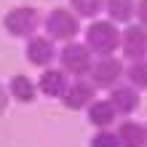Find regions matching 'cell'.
I'll use <instances>...</instances> for the list:
<instances>
[{
	"mask_svg": "<svg viewBox=\"0 0 147 147\" xmlns=\"http://www.w3.org/2000/svg\"><path fill=\"white\" fill-rule=\"evenodd\" d=\"M67 8L78 19H96L105 11V0H67Z\"/></svg>",
	"mask_w": 147,
	"mask_h": 147,
	"instance_id": "obj_16",
	"label": "cell"
},
{
	"mask_svg": "<svg viewBox=\"0 0 147 147\" xmlns=\"http://www.w3.org/2000/svg\"><path fill=\"white\" fill-rule=\"evenodd\" d=\"M120 54L128 62L147 59V30L142 24H126L120 30Z\"/></svg>",
	"mask_w": 147,
	"mask_h": 147,
	"instance_id": "obj_7",
	"label": "cell"
},
{
	"mask_svg": "<svg viewBox=\"0 0 147 147\" xmlns=\"http://www.w3.org/2000/svg\"><path fill=\"white\" fill-rule=\"evenodd\" d=\"M83 43L91 48L94 56H110L120 48V30L110 19H91L83 32Z\"/></svg>",
	"mask_w": 147,
	"mask_h": 147,
	"instance_id": "obj_1",
	"label": "cell"
},
{
	"mask_svg": "<svg viewBox=\"0 0 147 147\" xmlns=\"http://www.w3.org/2000/svg\"><path fill=\"white\" fill-rule=\"evenodd\" d=\"M56 62L70 78H86L88 70H91V64H94V54H91V48L86 46V43L70 40V43H64V46L59 48Z\"/></svg>",
	"mask_w": 147,
	"mask_h": 147,
	"instance_id": "obj_4",
	"label": "cell"
},
{
	"mask_svg": "<svg viewBox=\"0 0 147 147\" xmlns=\"http://www.w3.org/2000/svg\"><path fill=\"white\" fill-rule=\"evenodd\" d=\"M40 27H43L40 8L27 5V3L13 5L11 11H5V16H3V30L11 38H19V40H30L32 35H38Z\"/></svg>",
	"mask_w": 147,
	"mask_h": 147,
	"instance_id": "obj_2",
	"label": "cell"
},
{
	"mask_svg": "<svg viewBox=\"0 0 147 147\" xmlns=\"http://www.w3.org/2000/svg\"><path fill=\"white\" fill-rule=\"evenodd\" d=\"M86 120L94 128H110L118 120V112L112 110V105L107 99H94L88 107H86Z\"/></svg>",
	"mask_w": 147,
	"mask_h": 147,
	"instance_id": "obj_12",
	"label": "cell"
},
{
	"mask_svg": "<svg viewBox=\"0 0 147 147\" xmlns=\"http://www.w3.org/2000/svg\"><path fill=\"white\" fill-rule=\"evenodd\" d=\"M136 24H142L147 30V0H136V13H134Z\"/></svg>",
	"mask_w": 147,
	"mask_h": 147,
	"instance_id": "obj_18",
	"label": "cell"
},
{
	"mask_svg": "<svg viewBox=\"0 0 147 147\" xmlns=\"http://www.w3.org/2000/svg\"><path fill=\"white\" fill-rule=\"evenodd\" d=\"M56 56H59V48L48 35H32L30 40H24V59L32 67L46 70L56 62Z\"/></svg>",
	"mask_w": 147,
	"mask_h": 147,
	"instance_id": "obj_6",
	"label": "cell"
},
{
	"mask_svg": "<svg viewBox=\"0 0 147 147\" xmlns=\"http://www.w3.org/2000/svg\"><path fill=\"white\" fill-rule=\"evenodd\" d=\"M144 147H147V123H144Z\"/></svg>",
	"mask_w": 147,
	"mask_h": 147,
	"instance_id": "obj_20",
	"label": "cell"
},
{
	"mask_svg": "<svg viewBox=\"0 0 147 147\" xmlns=\"http://www.w3.org/2000/svg\"><path fill=\"white\" fill-rule=\"evenodd\" d=\"M115 136L120 147H144V123L134 118H123L115 128Z\"/></svg>",
	"mask_w": 147,
	"mask_h": 147,
	"instance_id": "obj_13",
	"label": "cell"
},
{
	"mask_svg": "<svg viewBox=\"0 0 147 147\" xmlns=\"http://www.w3.org/2000/svg\"><path fill=\"white\" fill-rule=\"evenodd\" d=\"M123 80L128 86H134L136 91H147V59H136V62L126 64V75Z\"/></svg>",
	"mask_w": 147,
	"mask_h": 147,
	"instance_id": "obj_15",
	"label": "cell"
},
{
	"mask_svg": "<svg viewBox=\"0 0 147 147\" xmlns=\"http://www.w3.org/2000/svg\"><path fill=\"white\" fill-rule=\"evenodd\" d=\"M8 102H11V96H8V88H5V83L0 80V115H3V112H5Z\"/></svg>",
	"mask_w": 147,
	"mask_h": 147,
	"instance_id": "obj_19",
	"label": "cell"
},
{
	"mask_svg": "<svg viewBox=\"0 0 147 147\" xmlns=\"http://www.w3.org/2000/svg\"><path fill=\"white\" fill-rule=\"evenodd\" d=\"M139 94L142 91H136L134 86L118 83V86H112V88L107 91V102L112 105V110L118 112V118H128V115H134V112L139 110V105H142Z\"/></svg>",
	"mask_w": 147,
	"mask_h": 147,
	"instance_id": "obj_8",
	"label": "cell"
},
{
	"mask_svg": "<svg viewBox=\"0 0 147 147\" xmlns=\"http://www.w3.org/2000/svg\"><path fill=\"white\" fill-rule=\"evenodd\" d=\"M88 147H120L115 131H110V128H96L94 136L88 139Z\"/></svg>",
	"mask_w": 147,
	"mask_h": 147,
	"instance_id": "obj_17",
	"label": "cell"
},
{
	"mask_svg": "<svg viewBox=\"0 0 147 147\" xmlns=\"http://www.w3.org/2000/svg\"><path fill=\"white\" fill-rule=\"evenodd\" d=\"M123 75H126V64L115 54H110V56H94V64L86 78L91 80V86L96 91H110L112 86H118L123 80Z\"/></svg>",
	"mask_w": 147,
	"mask_h": 147,
	"instance_id": "obj_5",
	"label": "cell"
},
{
	"mask_svg": "<svg viewBox=\"0 0 147 147\" xmlns=\"http://www.w3.org/2000/svg\"><path fill=\"white\" fill-rule=\"evenodd\" d=\"M8 96H11L13 102H19V105H32V102L38 99V83L32 80L30 75H22V72H16L11 80H8Z\"/></svg>",
	"mask_w": 147,
	"mask_h": 147,
	"instance_id": "obj_11",
	"label": "cell"
},
{
	"mask_svg": "<svg viewBox=\"0 0 147 147\" xmlns=\"http://www.w3.org/2000/svg\"><path fill=\"white\" fill-rule=\"evenodd\" d=\"M70 80H72V78L67 75L62 67H46L35 83H38V91L43 94V96H48V99H62V94L67 91Z\"/></svg>",
	"mask_w": 147,
	"mask_h": 147,
	"instance_id": "obj_10",
	"label": "cell"
},
{
	"mask_svg": "<svg viewBox=\"0 0 147 147\" xmlns=\"http://www.w3.org/2000/svg\"><path fill=\"white\" fill-rule=\"evenodd\" d=\"M94 99H96V88L91 86L88 78H72L59 102H62L67 110H75L78 112V110H86Z\"/></svg>",
	"mask_w": 147,
	"mask_h": 147,
	"instance_id": "obj_9",
	"label": "cell"
},
{
	"mask_svg": "<svg viewBox=\"0 0 147 147\" xmlns=\"http://www.w3.org/2000/svg\"><path fill=\"white\" fill-rule=\"evenodd\" d=\"M105 13L115 24H131L136 13V0H105Z\"/></svg>",
	"mask_w": 147,
	"mask_h": 147,
	"instance_id": "obj_14",
	"label": "cell"
},
{
	"mask_svg": "<svg viewBox=\"0 0 147 147\" xmlns=\"http://www.w3.org/2000/svg\"><path fill=\"white\" fill-rule=\"evenodd\" d=\"M43 32L54 43H70L80 32V19L67 5H56L43 16Z\"/></svg>",
	"mask_w": 147,
	"mask_h": 147,
	"instance_id": "obj_3",
	"label": "cell"
}]
</instances>
